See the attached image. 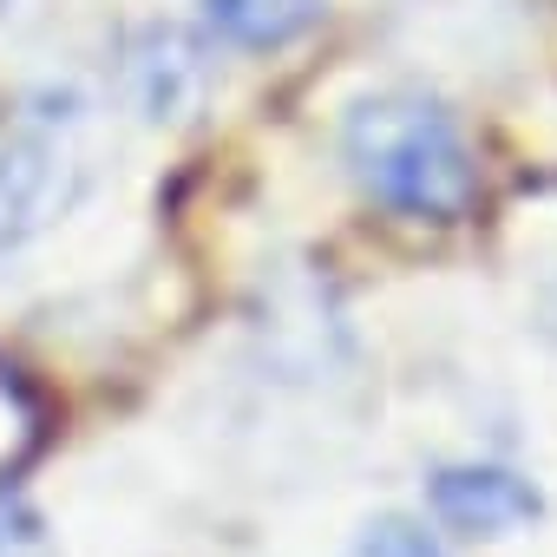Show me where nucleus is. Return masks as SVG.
Wrapping results in <instances>:
<instances>
[{
	"label": "nucleus",
	"instance_id": "1",
	"mask_svg": "<svg viewBox=\"0 0 557 557\" xmlns=\"http://www.w3.org/2000/svg\"><path fill=\"white\" fill-rule=\"evenodd\" d=\"M342 158L355 184L413 223H459L479 197V164L459 119L426 92H368L342 119Z\"/></svg>",
	"mask_w": 557,
	"mask_h": 557
},
{
	"label": "nucleus",
	"instance_id": "2",
	"mask_svg": "<svg viewBox=\"0 0 557 557\" xmlns=\"http://www.w3.org/2000/svg\"><path fill=\"white\" fill-rule=\"evenodd\" d=\"M92 184V145H86V99L47 92L21 112V125L0 138V256L34 243L47 223H60Z\"/></svg>",
	"mask_w": 557,
	"mask_h": 557
},
{
	"label": "nucleus",
	"instance_id": "3",
	"mask_svg": "<svg viewBox=\"0 0 557 557\" xmlns=\"http://www.w3.org/2000/svg\"><path fill=\"white\" fill-rule=\"evenodd\" d=\"M210 79H216V66H210L203 40L171 27V21L138 27L119 53V86H125L132 112L151 125H184L210 99Z\"/></svg>",
	"mask_w": 557,
	"mask_h": 557
},
{
	"label": "nucleus",
	"instance_id": "4",
	"mask_svg": "<svg viewBox=\"0 0 557 557\" xmlns=\"http://www.w3.org/2000/svg\"><path fill=\"white\" fill-rule=\"evenodd\" d=\"M426 511H433L440 531L492 544V537H511V531L537 524L544 518V492L524 472H511V466L466 459V466H440L426 479Z\"/></svg>",
	"mask_w": 557,
	"mask_h": 557
},
{
	"label": "nucleus",
	"instance_id": "5",
	"mask_svg": "<svg viewBox=\"0 0 557 557\" xmlns=\"http://www.w3.org/2000/svg\"><path fill=\"white\" fill-rule=\"evenodd\" d=\"M329 0H203V21L230 40V47H289L322 21Z\"/></svg>",
	"mask_w": 557,
	"mask_h": 557
},
{
	"label": "nucleus",
	"instance_id": "6",
	"mask_svg": "<svg viewBox=\"0 0 557 557\" xmlns=\"http://www.w3.org/2000/svg\"><path fill=\"white\" fill-rule=\"evenodd\" d=\"M40 446V400L21 387L14 368H0V479L21 472Z\"/></svg>",
	"mask_w": 557,
	"mask_h": 557
},
{
	"label": "nucleus",
	"instance_id": "7",
	"mask_svg": "<svg viewBox=\"0 0 557 557\" xmlns=\"http://www.w3.org/2000/svg\"><path fill=\"white\" fill-rule=\"evenodd\" d=\"M348 557H446V544H440V531H426V524L407 518V511H374V518L355 531Z\"/></svg>",
	"mask_w": 557,
	"mask_h": 557
},
{
	"label": "nucleus",
	"instance_id": "8",
	"mask_svg": "<svg viewBox=\"0 0 557 557\" xmlns=\"http://www.w3.org/2000/svg\"><path fill=\"white\" fill-rule=\"evenodd\" d=\"M0 557H60L53 550V531L40 518L34 498H21L8 479H0Z\"/></svg>",
	"mask_w": 557,
	"mask_h": 557
},
{
	"label": "nucleus",
	"instance_id": "9",
	"mask_svg": "<svg viewBox=\"0 0 557 557\" xmlns=\"http://www.w3.org/2000/svg\"><path fill=\"white\" fill-rule=\"evenodd\" d=\"M21 14V0H0V21H14Z\"/></svg>",
	"mask_w": 557,
	"mask_h": 557
}]
</instances>
